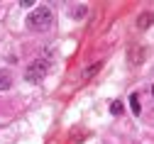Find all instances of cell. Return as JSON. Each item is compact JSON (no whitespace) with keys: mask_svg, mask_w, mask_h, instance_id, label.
<instances>
[{"mask_svg":"<svg viewBox=\"0 0 154 144\" xmlns=\"http://www.w3.org/2000/svg\"><path fill=\"white\" fill-rule=\"evenodd\" d=\"M51 22H54V12H51V8H47V5H37V8L27 15V27H29L32 32H44V29L51 27Z\"/></svg>","mask_w":154,"mask_h":144,"instance_id":"obj_1","label":"cell"},{"mask_svg":"<svg viewBox=\"0 0 154 144\" xmlns=\"http://www.w3.org/2000/svg\"><path fill=\"white\" fill-rule=\"evenodd\" d=\"M47 71H49V64L44 59H34L32 64L27 66V73H25V78L29 81V83H39V81L47 76Z\"/></svg>","mask_w":154,"mask_h":144,"instance_id":"obj_2","label":"cell"},{"mask_svg":"<svg viewBox=\"0 0 154 144\" xmlns=\"http://www.w3.org/2000/svg\"><path fill=\"white\" fill-rule=\"evenodd\" d=\"M152 22H154V12H144V15L137 20V27H140V29H147Z\"/></svg>","mask_w":154,"mask_h":144,"instance_id":"obj_3","label":"cell"},{"mask_svg":"<svg viewBox=\"0 0 154 144\" xmlns=\"http://www.w3.org/2000/svg\"><path fill=\"white\" fill-rule=\"evenodd\" d=\"M86 12H88L86 5H73V8H71V17H73V20H83Z\"/></svg>","mask_w":154,"mask_h":144,"instance_id":"obj_4","label":"cell"},{"mask_svg":"<svg viewBox=\"0 0 154 144\" xmlns=\"http://www.w3.org/2000/svg\"><path fill=\"white\" fill-rule=\"evenodd\" d=\"M130 108H132V112H134V115H140L142 103H140V95H137V93H132V95H130Z\"/></svg>","mask_w":154,"mask_h":144,"instance_id":"obj_5","label":"cell"},{"mask_svg":"<svg viewBox=\"0 0 154 144\" xmlns=\"http://www.w3.org/2000/svg\"><path fill=\"white\" fill-rule=\"evenodd\" d=\"M10 86H12V81H10V76L0 71V93H3V90H8Z\"/></svg>","mask_w":154,"mask_h":144,"instance_id":"obj_6","label":"cell"},{"mask_svg":"<svg viewBox=\"0 0 154 144\" xmlns=\"http://www.w3.org/2000/svg\"><path fill=\"white\" fill-rule=\"evenodd\" d=\"M110 112H112V115H120V112H122V103H120V100H112V103H110Z\"/></svg>","mask_w":154,"mask_h":144,"instance_id":"obj_7","label":"cell"},{"mask_svg":"<svg viewBox=\"0 0 154 144\" xmlns=\"http://www.w3.org/2000/svg\"><path fill=\"white\" fill-rule=\"evenodd\" d=\"M152 95H154V88H152Z\"/></svg>","mask_w":154,"mask_h":144,"instance_id":"obj_8","label":"cell"}]
</instances>
